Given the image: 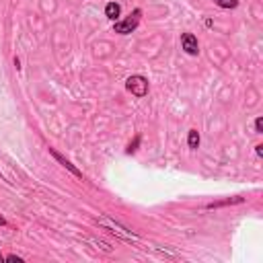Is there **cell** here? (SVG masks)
<instances>
[{
    "mask_svg": "<svg viewBox=\"0 0 263 263\" xmlns=\"http://www.w3.org/2000/svg\"><path fill=\"white\" fill-rule=\"evenodd\" d=\"M140 18H142V10H140V8H136V10H132L123 21H115L113 31H115V33H119V35H127V33H132V31H136V29H138Z\"/></svg>",
    "mask_w": 263,
    "mask_h": 263,
    "instance_id": "1",
    "label": "cell"
},
{
    "mask_svg": "<svg viewBox=\"0 0 263 263\" xmlns=\"http://www.w3.org/2000/svg\"><path fill=\"white\" fill-rule=\"evenodd\" d=\"M97 222H99L105 230H109L111 234H115V236H119V238H123V240H136V234H134L129 228L121 226L119 222H113V220H111V218H107V216H101Z\"/></svg>",
    "mask_w": 263,
    "mask_h": 263,
    "instance_id": "2",
    "label": "cell"
},
{
    "mask_svg": "<svg viewBox=\"0 0 263 263\" xmlns=\"http://www.w3.org/2000/svg\"><path fill=\"white\" fill-rule=\"evenodd\" d=\"M125 88L127 92H132L134 97H146L148 95V78H144L142 74H134L125 80Z\"/></svg>",
    "mask_w": 263,
    "mask_h": 263,
    "instance_id": "3",
    "label": "cell"
},
{
    "mask_svg": "<svg viewBox=\"0 0 263 263\" xmlns=\"http://www.w3.org/2000/svg\"><path fill=\"white\" fill-rule=\"evenodd\" d=\"M181 47L187 55H197L199 53V43H197V37L193 33H183L181 35Z\"/></svg>",
    "mask_w": 263,
    "mask_h": 263,
    "instance_id": "4",
    "label": "cell"
},
{
    "mask_svg": "<svg viewBox=\"0 0 263 263\" xmlns=\"http://www.w3.org/2000/svg\"><path fill=\"white\" fill-rule=\"evenodd\" d=\"M49 154H51V156H53V158H55V160H58V162H60V164H62V166H64L66 171H70V173H72L74 177H78V179H82V173H80V171H78V168H76V166H74V164H72V162H70L68 158H64V156H62V154H60L58 150H53V148H49Z\"/></svg>",
    "mask_w": 263,
    "mask_h": 263,
    "instance_id": "5",
    "label": "cell"
},
{
    "mask_svg": "<svg viewBox=\"0 0 263 263\" xmlns=\"http://www.w3.org/2000/svg\"><path fill=\"white\" fill-rule=\"evenodd\" d=\"M119 12H121V6L117 2H107V6H105V16L107 18L117 21L119 18Z\"/></svg>",
    "mask_w": 263,
    "mask_h": 263,
    "instance_id": "6",
    "label": "cell"
},
{
    "mask_svg": "<svg viewBox=\"0 0 263 263\" xmlns=\"http://www.w3.org/2000/svg\"><path fill=\"white\" fill-rule=\"evenodd\" d=\"M245 199L242 197H234V199H224V201H212V203H208L205 208L208 210H214V208H222V205H232V203H242Z\"/></svg>",
    "mask_w": 263,
    "mask_h": 263,
    "instance_id": "7",
    "label": "cell"
},
{
    "mask_svg": "<svg viewBox=\"0 0 263 263\" xmlns=\"http://www.w3.org/2000/svg\"><path fill=\"white\" fill-rule=\"evenodd\" d=\"M187 144H189L191 150L199 148V132H197V129H189V134H187Z\"/></svg>",
    "mask_w": 263,
    "mask_h": 263,
    "instance_id": "8",
    "label": "cell"
},
{
    "mask_svg": "<svg viewBox=\"0 0 263 263\" xmlns=\"http://www.w3.org/2000/svg\"><path fill=\"white\" fill-rule=\"evenodd\" d=\"M214 4L220 6V8H236L238 0H214Z\"/></svg>",
    "mask_w": 263,
    "mask_h": 263,
    "instance_id": "9",
    "label": "cell"
},
{
    "mask_svg": "<svg viewBox=\"0 0 263 263\" xmlns=\"http://www.w3.org/2000/svg\"><path fill=\"white\" fill-rule=\"evenodd\" d=\"M140 140H142V138H140V136H136V138L129 142V146H127V150H125V152H127V154H134V152L138 150V146H140Z\"/></svg>",
    "mask_w": 263,
    "mask_h": 263,
    "instance_id": "10",
    "label": "cell"
},
{
    "mask_svg": "<svg viewBox=\"0 0 263 263\" xmlns=\"http://www.w3.org/2000/svg\"><path fill=\"white\" fill-rule=\"evenodd\" d=\"M255 134H263V117L255 119Z\"/></svg>",
    "mask_w": 263,
    "mask_h": 263,
    "instance_id": "11",
    "label": "cell"
},
{
    "mask_svg": "<svg viewBox=\"0 0 263 263\" xmlns=\"http://www.w3.org/2000/svg\"><path fill=\"white\" fill-rule=\"evenodd\" d=\"M4 261H10V263H23V257H18V255H6Z\"/></svg>",
    "mask_w": 263,
    "mask_h": 263,
    "instance_id": "12",
    "label": "cell"
},
{
    "mask_svg": "<svg viewBox=\"0 0 263 263\" xmlns=\"http://www.w3.org/2000/svg\"><path fill=\"white\" fill-rule=\"evenodd\" d=\"M255 154H257V156H263V144H257V146H255Z\"/></svg>",
    "mask_w": 263,
    "mask_h": 263,
    "instance_id": "13",
    "label": "cell"
},
{
    "mask_svg": "<svg viewBox=\"0 0 263 263\" xmlns=\"http://www.w3.org/2000/svg\"><path fill=\"white\" fill-rule=\"evenodd\" d=\"M0 226H6V220H4V216H0Z\"/></svg>",
    "mask_w": 263,
    "mask_h": 263,
    "instance_id": "14",
    "label": "cell"
},
{
    "mask_svg": "<svg viewBox=\"0 0 263 263\" xmlns=\"http://www.w3.org/2000/svg\"><path fill=\"white\" fill-rule=\"evenodd\" d=\"M2 261H4V257H2V253H0V263H2Z\"/></svg>",
    "mask_w": 263,
    "mask_h": 263,
    "instance_id": "15",
    "label": "cell"
}]
</instances>
